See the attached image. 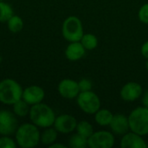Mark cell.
<instances>
[{
    "mask_svg": "<svg viewBox=\"0 0 148 148\" xmlns=\"http://www.w3.org/2000/svg\"><path fill=\"white\" fill-rule=\"evenodd\" d=\"M14 136L17 147L33 148L40 143L41 132L40 128L32 122H28L19 125Z\"/></svg>",
    "mask_w": 148,
    "mask_h": 148,
    "instance_id": "6da1fadb",
    "label": "cell"
},
{
    "mask_svg": "<svg viewBox=\"0 0 148 148\" xmlns=\"http://www.w3.org/2000/svg\"><path fill=\"white\" fill-rule=\"evenodd\" d=\"M29 118L30 122L36 125L40 129L53 127L56 115L55 111L49 105L41 102L30 106Z\"/></svg>",
    "mask_w": 148,
    "mask_h": 148,
    "instance_id": "7a4b0ae2",
    "label": "cell"
},
{
    "mask_svg": "<svg viewBox=\"0 0 148 148\" xmlns=\"http://www.w3.org/2000/svg\"><path fill=\"white\" fill-rule=\"evenodd\" d=\"M23 88L16 81L6 78L0 82V102L12 106L15 102L22 99Z\"/></svg>",
    "mask_w": 148,
    "mask_h": 148,
    "instance_id": "3957f363",
    "label": "cell"
},
{
    "mask_svg": "<svg viewBox=\"0 0 148 148\" xmlns=\"http://www.w3.org/2000/svg\"><path fill=\"white\" fill-rule=\"evenodd\" d=\"M128 117L130 131L141 136L148 134V108L137 107L131 111Z\"/></svg>",
    "mask_w": 148,
    "mask_h": 148,
    "instance_id": "277c9868",
    "label": "cell"
},
{
    "mask_svg": "<svg viewBox=\"0 0 148 148\" xmlns=\"http://www.w3.org/2000/svg\"><path fill=\"white\" fill-rule=\"evenodd\" d=\"M62 34L69 42H78L84 35L83 25L81 19L76 16H68L62 23Z\"/></svg>",
    "mask_w": 148,
    "mask_h": 148,
    "instance_id": "5b68a950",
    "label": "cell"
},
{
    "mask_svg": "<svg viewBox=\"0 0 148 148\" xmlns=\"http://www.w3.org/2000/svg\"><path fill=\"white\" fill-rule=\"evenodd\" d=\"M79 108L87 114H95L101 108V99L92 90L80 92L76 97Z\"/></svg>",
    "mask_w": 148,
    "mask_h": 148,
    "instance_id": "8992f818",
    "label": "cell"
},
{
    "mask_svg": "<svg viewBox=\"0 0 148 148\" xmlns=\"http://www.w3.org/2000/svg\"><path fill=\"white\" fill-rule=\"evenodd\" d=\"M114 143V134L106 130L94 132L88 139V147L90 148H112Z\"/></svg>",
    "mask_w": 148,
    "mask_h": 148,
    "instance_id": "52a82bcc",
    "label": "cell"
},
{
    "mask_svg": "<svg viewBox=\"0 0 148 148\" xmlns=\"http://www.w3.org/2000/svg\"><path fill=\"white\" fill-rule=\"evenodd\" d=\"M18 126L17 118L13 112L0 110V135H14Z\"/></svg>",
    "mask_w": 148,
    "mask_h": 148,
    "instance_id": "ba28073f",
    "label": "cell"
},
{
    "mask_svg": "<svg viewBox=\"0 0 148 148\" xmlns=\"http://www.w3.org/2000/svg\"><path fill=\"white\" fill-rule=\"evenodd\" d=\"M77 120L71 114H64L56 116L53 127L56 129L59 134H69L75 131Z\"/></svg>",
    "mask_w": 148,
    "mask_h": 148,
    "instance_id": "9c48e42d",
    "label": "cell"
},
{
    "mask_svg": "<svg viewBox=\"0 0 148 148\" xmlns=\"http://www.w3.org/2000/svg\"><path fill=\"white\" fill-rule=\"evenodd\" d=\"M143 88L139 82H129L122 86L120 91V95L124 101L134 102L142 96Z\"/></svg>",
    "mask_w": 148,
    "mask_h": 148,
    "instance_id": "30bf717a",
    "label": "cell"
},
{
    "mask_svg": "<svg viewBox=\"0 0 148 148\" xmlns=\"http://www.w3.org/2000/svg\"><path fill=\"white\" fill-rule=\"evenodd\" d=\"M57 90L59 95L62 98L69 99V100L76 98L80 93L78 82L69 78L62 80L58 84Z\"/></svg>",
    "mask_w": 148,
    "mask_h": 148,
    "instance_id": "8fae6325",
    "label": "cell"
},
{
    "mask_svg": "<svg viewBox=\"0 0 148 148\" xmlns=\"http://www.w3.org/2000/svg\"><path fill=\"white\" fill-rule=\"evenodd\" d=\"M45 97V92L42 88L37 85H30L23 89L22 99L29 106L42 102Z\"/></svg>",
    "mask_w": 148,
    "mask_h": 148,
    "instance_id": "7c38bea8",
    "label": "cell"
},
{
    "mask_svg": "<svg viewBox=\"0 0 148 148\" xmlns=\"http://www.w3.org/2000/svg\"><path fill=\"white\" fill-rule=\"evenodd\" d=\"M111 132L116 135H124L130 131L128 117L123 114H115L109 125Z\"/></svg>",
    "mask_w": 148,
    "mask_h": 148,
    "instance_id": "4fadbf2b",
    "label": "cell"
},
{
    "mask_svg": "<svg viewBox=\"0 0 148 148\" xmlns=\"http://www.w3.org/2000/svg\"><path fill=\"white\" fill-rule=\"evenodd\" d=\"M121 147L122 148H147V144L146 143L143 136L134 133L132 131L127 132L122 135L121 140Z\"/></svg>",
    "mask_w": 148,
    "mask_h": 148,
    "instance_id": "5bb4252c",
    "label": "cell"
},
{
    "mask_svg": "<svg viewBox=\"0 0 148 148\" xmlns=\"http://www.w3.org/2000/svg\"><path fill=\"white\" fill-rule=\"evenodd\" d=\"M86 53V49L80 41L71 42L65 49V56L69 61L76 62L81 60Z\"/></svg>",
    "mask_w": 148,
    "mask_h": 148,
    "instance_id": "9a60e30c",
    "label": "cell"
},
{
    "mask_svg": "<svg viewBox=\"0 0 148 148\" xmlns=\"http://www.w3.org/2000/svg\"><path fill=\"white\" fill-rule=\"evenodd\" d=\"M58 132L54 127H49L44 128L43 131L41 133V139L40 142L45 146L49 147L50 145L54 144L58 138Z\"/></svg>",
    "mask_w": 148,
    "mask_h": 148,
    "instance_id": "2e32d148",
    "label": "cell"
},
{
    "mask_svg": "<svg viewBox=\"0 0 148 148\" xmlns=\"http://www.w3.org/2000/svg\"><path fill=\"white\" fill-rule=\"evenodd\" d=\"M94 115H95V121L99 126L107 127L110 125L114 114L108 109L100 108Z\"/></svg>",
    "mask_w": 148,
    "mask_h": 148,
    "instance_id": "e0dca14e",
    "label": "cell"
},
{
    "mask_svg": "<svg viewBox=\"0 0 148 148\" xmlns=\"http://www.w3.org/2000/svg\"><path fill=\"white\" fill-rule=\"evenodd\" d=\"M12 108H13L12 112L15 114L16 117L23 118V117L29 116L30 106L23 99H21L12 105Z\"/></svg>",
    "mask_w": 148,
    "mask_h": 148,
    "instance_id": "ac0fdd59",
    "label": "cell"
},
{
    "mask_svg": "<svg viewBox=\"0 0 148 148\" xmlns=\"http://www.w3.org/2000/svg\"><path fill=\"white\" fill-rule=\"evenodd\" d=\"M80 42L83 45L86 50H93L96 49L99 43L97 36L92 33H86V34L84 33Z\"/></svg>",
    "mask_w": 148,
    "mask_h": 148,
    "instance_id": "d6986e66",
    "label": "cell"
},
{
    "mask_svg": "<svg viewBox=\"0 0 148 148\" xmlns=\"http://www.w3.org/2000/svg\"><path fill=\"white\" fill-rule=\"evenodd\" d=\"M75 131H76V133L86 137L87 139H88L93 134V133L95 132L92 124L87 121H84V120L77 122Z\"/></svg>",
    "mask_w": 148,
    "mask_h": 148,
    "instance_id": "ffe728a7",
    "label": "cell"
},
{
    "mask_svg": "<svg viewBox=\"0 0 148 148\" xmlns=\"http://www.w3.org/2000/svg\"><path fill=\"white\" fill-rule=\"evenodd\" d=\"M7 27L9 30L12 33H18L23 29V19L17 16L13 15L8 21H7Z\"/></svg>",
    "mask_w": 148,
    "mask_h": 148,
    "instance_id": "44dd1931",
    "label": "cell"
},
{
    "mask_svg": "<svg viewBox=\"0 0 148 148\" xmlns=\"http://www.w3.org/2000/svg\"><path fill=\"white\" fill-rule=\"evenodd\" d=\"M69 147L71 148H86L88 147V139L78 133H75L70 136Z\"/></svg>",
    "mask_w": 148,
    "mask_h": 148,
    "instance_id": "7402d4cb",
    "label": "cell"
},
{
    "mask_svg": "<svg viewBox=\"0 0 148 148\" xmlns=\"http://www.w3.org/2000/svg\"><path fill=\"white\" fill-rule=\"evenodd\" d=\"M14 15V10L10 4L3 1H0V23H7V21Z\"/></svg>",
    "mask_w": 148,
    "mask_h": 148,
    "instance_id": "603a6c76",
    "label": "cell"
},
{
    "mask_svg": "<svg viewBox=\"0 0 148 148\" xmlns=\"http://www.w3.org/2000/svg\"><path fill=\"white\" fill-rule=\"evenodd\" d=\"M17 144L16 142L15 138H11V136L8 135H1L0 136V148H16Z\"/></svg>",
    "mask_w": 148,
    "mask_h": 148,
    "instance_id": "cb8c5ba5",
    "label": "cell"
},
{
    "mask_svg": "<svg viewBox=\"0 0 148 148\" xmlns=\"http://www.w3.org/2000/svg\"><path fill=\"white\" fill-rule=\"evenodd\" d=\"M138 18H139V20L142 23L148 24V3H144L139 9V11H138Z\"/></svg>",
    "mask_w": 148,
    "mask_h": 148,
    "instance_id": "d4e9b609",
    "label": "cell"
},
{
    "mask_svg": "<svg viewBox=\"0 0 148 148\" xmlns=\"http://www.w3.org/2000/svg\"><path fill=\"white\" fill-rule=\"evenodd\" d=\"M80 92H85V91H90L92 90L93 83L89 79L87 78H82L78 82Z\"/></svg>",
    "mask_w": 148,
    "mask_h": 148,
    "instance_id": "484cf974",
    "label": "cell"
},
{
    "mask_svg": "<svg viewBox=\"0 0 148 148\" xmlns=\"http://www.w3.org/2000/svg\"><path fill=\"white\" fill-rule=\"evenodd\" d=\"M140 53H141V55H142L146 59H148V40L147 41H146V42L141 45Z\"/></svg>",
    "mask_w": 148,
    "mask_h": 148,
    "instance_id": "4316f807",
    "label": "cell"
},
{
    "mask_svg": "<svg viewBox=\"0 0 148 148\" xmlns=\"http://www.w3.org/2000/svg\"><path fill=\"white\" fill-rule=\"evenodd\" d=\"M141 102H142V106L148 108V89L142 94Z\"/></svg>",
    "mask_w": 148,
    "mask_h": 148,
    "instance_id": "83f0119b",
    "label": "cell"
},
{
    "mask_svg": "<svg viewBox=\"0 0 148 148\" xmlns=\"http://www.w3.org/2000/svg\"><path fill=\"white\" fill-rule=\"evenodd\" d=\"M49 148H66L67 147L65 146V145H63V144H61V143H57L56 141L54 143V144H52V145H50Z\"/></svg>",
    "mask_w": 148,
    "mask_h": 148,
    "instance_id": "f1b7e54d",
    "label": "cell"
},
{
    "mask_svg": "<svg viewBox=\"0 0 148 148\" xmlns=\"http://www.w3.org/2000/svg\"><path fill=\"white\" fill-rule=\"evenodd\" d=\"M146 69L148 71V59H147V62H146Z\"/></svg>",
    "mask_w": 148,
    "mask_h": 148,
    "instance_id": "f546056e",
    "label": "cell"
},
{
    "mask_svg": "<svg viewBox=\"0 0 148 148\" xmlns=\"http://www.w3.org/2000/svg\"><path fill=\"white\" fill-rule=\"evenodd\" d=\"M0 1H3V0H0Z\"/></svg>",
    "mask_w": 148,
    "mask_h": 148,
    "instance_id": "4dcf8cb0",
    "label": "cell"
},
{
    "mask_svg": "<svg viewBox=\"0 0 148 148\" xmlns=\"http://www.w3.org/2000/svg\"><path fill=\"white\" fill-rule=\"evenodd\" d=\"M147 147H148V145H147Z\"/></svg>",
    "mask_w": 148,
    "mask_h": 148,
    "instance_id": "1f68e13d",
    "label": "cell"
}]
</instances>
